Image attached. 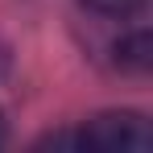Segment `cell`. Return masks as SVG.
Returning a JSON list of instances; mask_svg holds the SVG:
<instances>
[{
  "instance_id": "6da1fadb",
  "label": "cell",
  "mask_w": 153,
  "mask_h": 153,
  "mask_svg": "<svg viewBox=\"0 0 153 153\" xmlns=\"http://www.w3.org/2000/svg\"><path fill=\"white\" fill-rule=\"evenodd\" d=\"M75 141L100 153H145L153 145V132L145 116H137V112H108V116H95Z\"/></svg>"
},
{
  "instance_id": "277c9868",
  "label": "cell",
  "mask_w": 153,
  "mask_h": 153,
  "mask_svg": "<svg viewBox=\"0 0 153 153\" xmlns=\"http://www.w3.org/2000/svg\"><path fill=\"white\" fill-rule=\"evenodd\" d=\"M0 145H4V116H0Z\"/></svg>"
},
{
  "instance_id": "7a4b0ae2",
  "label": "cell",
  "mask_w": 153,
  "mask_h": 153,
  "mask_svg": "<svg viewBox=\"0 0 153 153\" xmlns=\"http://www.w3.org/2000/svg\"><path fill=\"white\" fill-rule=\"evenodd\" d=\"M116 54H120V62H124V66H132V71H145V66H149V33L141 29V33L124 37V42L116 46Z\"/></svg>"
},
{
  "instance_id": "3957f363",
  "label": "cell",
  "mask_w": 153,
  "mask_h": 153,
  "mask_svg": "<svg viewBox=\"0 0 153 153\" xmlns=\"http://www.w3.org/2000/svg\"><path fill=\"white\" fill-rule=\"evenodd\" d=\"M87 8H95L103 17H128V13H141L145 0H83Z\"/></svg>"
}]
</instances>
